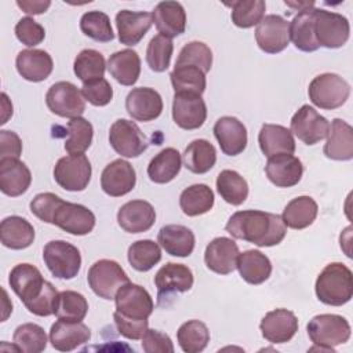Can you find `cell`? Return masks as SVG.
Here are the masks:
<instances>
[{
    "mask_svg": "<svg viewBox=\"0 0 353 353\" xmlns=\"http://www.w3.org/2000/svg\"><path fill=\"white\" fill-rule=\"evenodd\" d=\"M30 211L40 221L55 225L73 236L88 234L95 226V215L91 210L65 201L51 192L36 194L30 201Z\"/></svg>",
    "mask_w": 353,
    "mask_h": 353,
    "instance_id": "obj_1",
    "label": "cell"
},
{
    "mask_svg": "<svg viewBox=\"0 0 353 353\" xmlns=\"http://www.w3.org/2000/svg\"><path fill=\"white\" fill-rule=\"evenodd\" d=\"M225 229L232 237L252 243L258 247L277 245L287 233V226L281 215L259 210L234 212L229 218Z\"/></svg>",
    "mask_w": 353,
    "mask_h": 353,
    "instance_id": "obj_2",
    "label": "cell"
},
{
    "mask_svg": "<svg viewBox=\"0 0 353 353\" xmlns=\"http://www.w3.org/2000/svg\"><path fill=\"white\" fill-rule=\"evenodd\" d=\"M320 302L330 306H342L353 296L352 270L341 262L328 263L317 276L314 285Z\"/></svg>",
    "mask_w": 353,
    "mask_h": 353,
    "instance_id": "obj_3",
    "label": "cell"
},
{
    "mask_svg": "<svg viewBox=\"0 0 353 353\" xmlns=\"http://www.w3.org/2000/svg\"><path fill=\"white\" fill-rule=\"evenodd\" d=\"M306 330L314 350L334 353L335 346L347 342L350 338V325L339 314H317L307 323Z\"/></svg>",
    "mask_w": 353,
    "mask_h": 353,
    "instance_id": "obj_4",
    "label": "cell"
},
{
    "mask_svg": "<svg viewBox=\"0 0 353 353\" xmlns=\"http://www.w3.org/2000/svg\"><path fill=\"white\" fill-rule=\"evenodd\" d=\"M309 99L320 109L332 110L341 108L350 95L349 83L335 73L316 76L307 88Z\"/></svg>",
    "mask_w": 353,
    "mask_h": 353,
    "instance_id": "obj_5",
    "label": "cell"
},
{
    "mask_svg": "<svg viewBox=\"0 0 353 353\" xmlns=\"http://www.w3.org/2000/svg\"><path fill=\"white\" fill-rule=\"evenodd\" d=\"M313 32L320 47L339 48L350 34V25L346 17L324 8H314Z\"/></svg>",
    "mask_w": 353,
    "mask_h": 353,
    "instance_id": "obj_6",
    "label": "cell"
},
{
    "mask_svg": "<svg viewBox=\"0 0 353 353\" xmlns=\"http://www.w3.org/2000/svg\"><path fill=\"white\" fill-rule=\"evenodd\" d=\"M43 259L57 279L70 280L77 276L81 266V255L77 247L63 240L48 241L43 250Z\"/></svg>",
    "mask_w": 353,
    "mask_h": 353,
    "instance_id": "obj_7",
    "label": "cell"
},
{
    "mask_svg": "<svg viewBox=\"0 0 353 353\" xmlns=\"http://www.w3.org/2000/svg\"><path fill=\"white\" fill-rule=\"evenodd\" d=\"M87 281L99 298L114 299L120 287L130 283V279L116 261L99 259L88 269Z\"/></svg>",
    "mask_w": 353,
    "mask_h": 353,
    "instance_id": "obj_8",
    "label": "cell"
},
{
    "mask_svg": "<svg viewBox=\"0 0 353 353\" xmlns=\"http://www.w3.org/2000/svg\"><path fill=\"white\" fill-rule=\"evenodd\" d=\"M91 163L84 153L61 157L54 167V179L65 190L81 192L91 179Z\"/></svg>",
    "mask_w": 353,
    "mask_h": 353,
    "instance_id": "obj_9",
    "label": "cell"
},
{
    "mask_svg": "<svg viewBox=\"0 0 353 353\" xmlns=\"http://www.w3.org/2000/svg\"><path fill=\"white\" fill-rule=\"evenodd\" d=\"M46 103L48 109L59 117L76 119L85 110V99L81 91L70 81L52 84L46 94Z\"/></svg>",
    "mask_w": 353,
    "mask_h": 353,
    "instance_id": "obj_10",
    "label": "cell"
},
{
    "mask_svg": "<svg viewBox=\"0 0 353 353\" xmlns=\"http://www.w3.org/2000/svg\"><path fill=\"white\" fill-rule=\"evenodd\" d=\"M110 146L123 157H138L148 149V139L137 123L119 119L109 130Z\"/></svg>",
    "mask_w": 353,
    "mask_h": 353,
    "instance_id": "obj_11",
    "label": "cell"
},
{
    "mask_svg": "<svg viewBox=\"0 0 353 353\" xmlns=\"http://www.w3.org/2000/svg\"><path fill=\"white\" fill-rule=\"evenodd\" d=\"M116 312L134 320H146L154 309L150 294L141 285L127 283L117 291L114 296Z\"/></svg>",
    "mask_w": 353,
    "mask_h": 353,
    "instance_id": "obj_12",
    "label": "cell"
},
{
    "mask_svg": "<svg viewBox=\"0 0 353 353\" xmlns=\"http://www.w3.org/2000/svg\"><path fill=\"white\" fill-rule=\"evenodd\" d=\"M258 47L268 54H279L290 43V22L281 15L270 14L262 18L255 29Z\"/></svg>",
    "mask_w": 353,
    "mask_h": 353,
    "instance_id": "obj_13",
    "label": "cell"
},
{
    "mask_svg": "<svg viewBox=\"0 0 353 353\" xmlns=\"http://www.w3.org/2000/svg\"><path fill=\"white\" fill-rule=\"evenodd\" d=\"M328 130L330 121L309 105H302L291 119L290 131L306 145H314L324 139Z\"/></svg>",
    "mask_w": 353,
    "mask_h": 353,
    "instance_id": "obj_14",
    "label": "cell"
},
{
    "mask_svg": "<svg viewBox=\"0 0 353 353\" xmlns=\"http://www.w3.org/2000/svg\"><path fill=\"white\" fill-rule=\"evenodd\" d=\"M172 119L183 130L200 128L207 119V106L201 95L196 92H175Z\"/></svg>",
    "mask_w": 353,
    "mask_h": 353,
    "instance_id": "obj_15",
    "label": "cell"
},
{
    "mask_svg": "<svg viewBox=\"0 0 353 353\" xmlns=\"http://www.w3.org/2000/svg\"><path fill=\"white\" fill-rule=\"evenodd\" d=\"M137 183V174L134 167L123 160L117 159L109 163L101 174V188L112 197H121L130 193Z\"/></svg>",
    "mask_w": 353,
    "mask_h": 353,
    "instance_id": "obj_16",
    "label": "cell"
},
{
    "mask_svg": "<svg viewBox=\"0 0 353 353\" xmlns=\"http://www.w3.org/2000/svg\"><path fill=\"white\" fill-rule=\"evenodd\" d=\"M46 281L40 270L30 263L15 265L8 276L11 290L22 301L23 305L32 302L43 291Z\"/></svg>",
    "mask_w": 353,
    "mask_h": 353,
    "instance_id": "obj_17",
    "label": "cell"
},
{
    "mask_svg": "<svg viewBox=\"0 0 353 353\" xmlns=\"http://www.w3.org/2000/svg\"><path fill=\"white\" fill-rule=\"evenodd\" d=\"M259 330L268 342L285 343L291 341L296 334L298 319L291 310L274 309L263 316L259 324Z\"/></svg>",
    "mask_w": 353,
    "mask_h": 353,
    "instance_id": "obj_18",
    "label": "cell"
},
{
    "mask_svg": "<svg viewBox=\"0 0 353 353\" xmlns=\"http://www.w3.org/2000/svg\"><path fill=\"white\" fill-rule=\"evenodd\" d=\"M125 109L134 120L152 121L161 114L163 99L154 88L137 87L128 92Z\"/></svg>",
    "mask_w": 353,
    "mask_h": 353,
    "instance_id": "obj_19",
    "label": "cell"
},
{
    "mask_svg": "<svg viewBox=\"0 0 353 353\" xmlns=\"http://www.w3.org/2000/svg\"><path fill=\"white\" fill-rule=\"evenodd\" d=\"M156 221L153 205L145 200H131L117 211L119 226L127 233H142L149 230Z\"/></svg>",
    "mask_w": 353,
    "mask_h": 353,
    "instance_id": "obj_20",
    "label": "cell"
},
{
    "mask_svg": "<svg viewBox=\"0 0 353 353\" xmlns=\"http://www.w3.org/2000/svg\"><path fill=\"white\" fill-rule=\"evenodd\" d=\"M239 247L229 237H215L204 252V262L210 270L218 274H229L236 269Z\"/></svg>",
    "mask_w": 353,
    "mask_h": 353,
    "instance_id": "obj_21",
    "label": "cell"
},
{
    "mask_svg": "<svg viewBox=\"0 0 353 353\" xmlns=\"http://www.w3.org/2000/svg\"><path fill=\"white\" fill-rule=\"evenodd\" d=\"M154 284L157 287L159 298H167L174 292L189 291L193 285V273L183 263L168 262L157 270Z\"/></svg>",
    "mask_w": 353,
    "mask_h": 353,
    "instance_id": "obj_22",
    "label": "cell"
},
{
    "mask_svg": "<svg viewBox=\"0 0 353 353\" xmlns=\"http://www.w3.org/2000/svg\"><path fill=\"white\" fill-rule=\"evenodd\" d=\"M214 135L221 150L228 156H237L247 146V128L233 116L218 119L214 125Z\"/></svg>",
    "mask_w": 353,
    "mask_h": 353,
    "instance_id": "obj_23",
    "label": "cell"
},
{
    "mask_svg": "<svg viewBox=\"0 0 353 353\" xmlns=\"http://www.w3.org/2000/svg\"><path fill=\"white\" fill-rule=\"evenodd\" d=\"M265 172L268 179L277 188H291L301 181L303 165L298 157L283 153L268 157Z\"/></svg>",
    "mask_w": 353,
    "mask_h": 353,
    "instance_id": "obj_24",
    "label": "cell"
},
{
    "mask_svg": "<svg viewBox=\"0 0 353 353\" xmlns=\"http://www.w3.org/2000/svg\"><path fill=\"white\" fill-rule=\"evenodd\" d=\"M153 15L145 11L121 10L116 14L119 40L125 46H137L152 28Z\"/></svg>",
    "mask_w": 353,
    "mask_h": 353,
    "instance_id": "obj_25",
    "label": "cell"
},
{
    "mask_svg": "<svg viewBox=\"0 0 353 353\" xmlns=\"http://www.w3.org/2000/svg\"><path fill=\"white\" fill-rule=\"evenodd\" d=\"M91 338V330L81 321L58 320L51 325L50 342L59 352H70L87 343Z\"/></svg>",
    "mask_w": 353,
    "mask_h": 353,
    "instance_id": "obj_26",
    "label": "cell"
},
{
    "mask_svg": "<svg viewBox=\"0 0 353 353\" xmlns=\"http://www.w3.org/2000/svg\"><path fill=\"white\" fill-rule=\"evenodd\" d=\"M15 66L18 73L25 80L39 83L51 74L54 62L47 51L39 48H28L18 52Z\"/></svg>",
    "mask_w": 353,
    "mask_h": 353,
    "instance_id": "obj_27",
    "label": "cell"
},
{
    "mask_svg": "<svg viewBox=\"0 0 353 353\" xmlns=\"http://www.w3.org/2000/svg\"><path fill=\"white\" fill-rule=\"evenodd\" d=\"M32 182L30 170L19 159H0V190L10 196L23 194Z\"/></svg>",
    "mask_w": 353,
    "mask_h": 353,
    "instance_id": "obj_28",
    "label": "cell"
},
{
    "mask_svg": "<svg viewBox=\"0 0 353 353\" xmlns=\"http://www.w3.org/2000/svg\"><path fill=\"white\" fill-rule=\"evenodd\" d=\"M325 157L338 161L353 159V128L342 119H334L330 124L327 142L323 149Z\"/></svg>",
    "mask_w": 353,
    "mask_h": 353,
    "instance_id": "obj_29",
    "label": "cell"
},
{
    "mask_svg": "<svg viewBox=\"0 0 353 353\" xmlns=\"http://www.w3.org/2000/svg\"><path fill=\"white\" fill-rule=\"evenodd\" d=\"M152 15L160 34L170 39L182 34L186 29V12L178 1H160Z\"/></svg>",
    "mask_w": 353,
    "mask_h": 353,
    "instance_id": "obj_30",
    "label": "cell"
},
{
    "mask_svg": "<svg viewBox=\"0 0 353 353\" xmlns=\"http://www.w3.org/2000/svg\"><path fill=\"white\" fill-rule=\"evenodd\" d=\"M258 143L266 157L276 154H294L295 139L292 132L280 124H263L258 134Z\"/></svg>",
    "mask_w": 353,
    "mask_h": 353,
    "instance_id": "obj_31",
    "label": "cell"
},
{
    "mask_svg": "<svg viewBox=\"0 0 353 353\" xmlns=\"http://www.w3.org/2000/svg\"><path fill=\"white\" fill-rule=\"evenodd\" d=\"M159 245L172 256H189L194 250V234L183 225H165L157 234Z\"/></svg>",
    "mask_w": 353,
    "mask_h": 353,
    "instance_id": "obj_32",
    "label": "cell"
},
{
    "mask_svg": "<svg viewBox=\"0 0 353 353\" xmlns=\"http://www.w3.org/2000/svg\"><path fill=\"white\" fill-rule=\"evenodd\" d=\"M0 240L10 250H25L34 240V228L22 216H7L0 223Z\"/></svg>",
    "mask_w": 353,
    "mask_h": 353,
    "instance_id": "obj_33",
    "label": "cell"
},
{
    "mask_svg": "<svg viewBox=\"0 0 353 353\" xmlns=\"http://www.w3.org/2000/svg\"><path fill=\"white\" fill-rule=\"evenodd\" d=\"M236 269L244 281L258 285L270 277L272 263L259 250H247L239 254Z\"/></svg>",
    "mask_w": 353,
    "mask_h": 353,
    "instance_id": "obj_34",
    "label": "cell"
},
{
    "mask_svg": "<svg viewBox=\"0 0 353 353\" xmlns=\"http://www.w3.org/2000/svg\"><path fill=\"white\" fill-rule=\"evenodd\" d=\"M108 70L121 85H132L141 74V58L137 51L125 48L112 54L108 59Z\"/></svg>",
    "mask_w": 353,
    "mask_h": 353,
    "instance_id": "obj_35",
    "label": "cell"
},
{
    "mask_svg": "<svg viewBox=\"0 0 353 353\" xmlns=\"http://www.w3.org/2000/svg\"><path fill=\"white\" fill-rule=\"evenodd\" d=\"M319 212L317 203L310 196H298L292 199L283 211V222L287 228L301 230L310 226Z\"/></svg>",
    "mask_w": 353,
    "mask_h": 353,
    "instance_id": "obj_36",
    "label": "cell"
},
{
    "mask_svg": "<svg viewBox=\"0 0 353 353\" xmlns=\"http://www.w3.org/2000/svg\"><path fill=\"white\" fill-rule=\"evenodd\" d=\"M181 167V153L174 148H165L150 160L148 176L154 183H168L179 174Z\"/></svg>",
    "mask_w": 353,
    "mask_h": 353,
    "instance_id": "obj_37",
    "label": "cell"
},
{
    "mask_svg": "<svg viewBox=\"0 0 353 353\" xmlns=\"http://www.w3.org/2000/svg\"><path fill=\"white\" fill-rule=\"evenodd\" d=\"M314 7L299 11L290 22V40L303 52H313L320 48L313 32Z\"/></svg>",
    "mask_w": 353,
    "mask_h": 353,
    "instance_id": "obj_38",
    "label": "cell"
},
{
    "mask_svg": "<svg viewBox=\"0 0 353 353\" xmlns=\"http://www.w3.org/2000/svg\"><path fill=\"white\" fill-rule=\"evenodd\" d=\"M216 161V150L207 139L192 141L183 152V165L193 174L208 172Z\"/></svg>",
    "mask_w": 353,
    "mask_h": 353,
    "instance_id": "obj_39",
    "label": "cell"
},
{
    "mask_svg": "<svg viewBox=\"0 0 353 353\" xmlns=\"http://www.w3.org/2000/svg\"><path fill=\"white\" fill-rule=\"evenodd\" d=\"M214 192L205 183H196L182 190L179 207L188 216H197L208 212L214 205Z\"/></svg>",
    "mask_w": 353,
    "mask_h": 353,
    "instance_id": "obj_40",
    "label": "cell"
},
{
    "mask_svg": "<svg viewBox=\"0 0 353 353\" xmlns=\"http://www.w3.org/2000/svg\"><path fill=\"white\" fill-rule=\"evenodd\" d=\"M219 196L232 205H240L248 196L247 181L234 170H223L216 176Z\"/></svg>",
    "mask_w": 353,
    "mask_h": 353,
    "instance_id": "obj_41",
    "label": "cell"
},
{
    "mask_svg": "<svg viewBox=\"0 0 353 353\" xmlns=\"http://www.w3.org/2000/svg\"><path fill=\"white\" fill-rule=\"evenodd\" d=\"M88 312V302L83 294L72 290L58 292L54 305V314L58 320L81 321Z\"/></svg>",
    "mask_w": 353,
    "mask_h": 353,
    "instance_id": "obj_42",
    "label": "cell"
},
{
    "mask_svg": "<svg viewBox=\"0 0 353 353\" xmlns=\"http://www.w3.org/2000/svg\"><path fill=\"white\" fill-rule=\"evenodd\" d=\"M176 339L181 349L186 353H199L210 342V331L200 320H189L176 331Z\"/></svg>",
    "mask_w": 353,
    "mask_h": 353,
    "instance_id": "obj_43",
    "label": "cell"
},
{
    "mask_svg": "<svg viewBox=\"0 0 353 353\" xmlns=\"http://www.w3.org/2000/svg\"><path fill=\"white\" fill-rule=\"evenodd\" d=\"M170 79L175 92H196L201 95L207 85L205 73L190 65H175L170 73Z\"/></svg>",
    "mask_w": 353,
    "mask_h": 353,
    "instance_id": "obj_44",
    "label": "cell"
},
{
    "mask_svg": "<svg viewBox=\"0 0 353 353\" xmlns=\"http://www.w3.org/2000/svg\"><path fill=\"white\" fill-rule=\"evenodd\" d=\"M106 69V62L103 55L92 48L81 50L73 63L74 74L84 83L102 79Z\"/></svg>",
    "mask_w": 353,
    "mask_h": 353,
    "instance_id": "obj_45",
    "label": "cell"
},
{
    "mask_svg": "<svg viewBox=\"0 0 353 353\" xmlns=\"http://www.w3.org/2000/svg\"><path fill=\"white\" fill-rule=\"evenodd\" d=\"M127 258L135 270L148 272L160 262L161 250L153 240H138L128 247Z\"/></svg>",
    "mask_w": 353,
    "mask_h": 353,
    "instance_id": "obj_46",
    "label": "cell"
},
{
    "mask_svg": "<svg viewBox=\"0 0 353 353\" xmlns=\"http://www.w3.org/2000/svg\"><path fill=\"white\" fill-rule=\"evenodd\" d=\"M232 7V22L241 29L258 25L265 17L266 4L263 0H237L228 3Z\"/></svg>",
    "mask_w": 353,
    "mask_h": 353,
    "instance_id": "obj_47",
    "label": "cell"
},
{
    "mask_svg": "<svg viewBox=\"0 0 353 353\" xmlns=\"http://www.w3.org/2000/svg\"><path fill=\"white\" fill-rule=\"evenodd\" d=\"M68 134L69 138L65 142V150L69 154H81L91 146L94 128L87 119L80 116L68 121Z\"/></svg>",
    "mask_w": 353,
    "mask_h": 353,
    "instance_id": "obj_48",
    "label": "cell"
},
{
    "mask_svg": "<svg viewBox=\"0 0 353 353\" xmlns=\"http://www.w3.org/2000/svg\"><path fill=\"white\" fill-rule=\"evenodd\" d=\"M14 343L25 353H40L47 346V335L44 328L34 323H25L15 328L12 335Z\"/></svg>",
    "mask_w": 353,
    "mask_h": 353,
    "instance_id": "obj_49",
    "label": "cell"
},
{
    "mask_svg": "<svg viewBox=\"0 0 353 353\" xmlns=\"http://www.w3.org/2000/svg\"><path fill=\"white\" fill-rule=\"evenodd\" d=\"M80 29L90 39L108 43L114 39L109 17L102 11H88L80 18Z\"/></svg>",
    "mask_w": 353,
    "mask_h": 353,
    "instance_id": "obj_50",
    "label": "cell"
},
{
    "mask_svg": "<svg viewBox=\"0 0 353 353\" xmlns=\"http://www.w3.org/2000/svg\"><path fill=\"white\" fill-rule=\"evenodd\" d=\"M174 51L172 40L164 34H156L148 44L146 62L153 72H164L170 66Z\"/></svg>",
    "mask_w": 353,
    "mask_h": 353,
    "instance_id": "obj_51",
    "label": "cell"
},
{
    "mask_svg": "<svg viewBox=\"0 0 353 353\" xmlns=\"http://www.w3.org/2000/svg\"><path fill=\"white\" fill-rule=\"evenodd\" d=\"M175 65H190L201 69L204 73H208L212 65V51L203 41H190L179 51Z\"/></svg>",
    "mask_w": 353,
    "mask_h": 353,
    "instance_id": "obj_52",
    "label": "cell"
},
{
    "mask_svg": "<svg viewBox=\"0 0 353 353\" xmlns=\"http://www.w3.org/2000/svg\"><path fill=\"white\" fill-rule=\"evenodd\" d=\"M81 94L85 101L94 106H106L113 98V88L106 79H97L84 83L81 87Z\"/></svg>",
    "mask_w": 353,
    "mask_h": 353,
    "instance_id": "obj_53",
    "label": "cell"
},
{
    "mask_svg": "<svg viewBox=\"0 0 353 353\" xmlns=\"http://www.w3.org/2000/svg\"><path fill=\"white\" fill-rule=\"evenodd\" d=\"M15 36L22 44H25L28 47H34V46L40 44L44 40L46 30L33 18L25 17V18H21L17 22Z\"/></svg>",
    "mask_w": 353,
    "mask_h": 353,
    "instance_id": "obj_54",
    "label": "cell"
},
{
    "mask_svg": "<svg viewBox=\"0 0 353 353\" xmlns=\"http://www.w3.org/2000/svg\"><path fill=\"white\" fill-rule=\"evenodd\" d=\"M57 296H58L57 288L50 281H46V285L40 292V295L34 298L32 302L26 303L25 306L30 313L40 317H47L54 314V305H55Z\"/></svg>",
    "mask_w": 353,
    "mask_h": 353,
    "instance_id": "obj_55",
    "label": "cell"
},
{
    "mask_svg": "<svg viewBox=\"0 0 353 353\" xmlns=\"http://www.w3.org/2000/svg\"><path fill=\"white\" fill-rule=\"evenodd\" d=\"M114 324L120 335H123L127 339H142L143 334L148 330V319L146 320H134L121 316L119 312L113 313Z\"/></svg>",
    "mask_w": 353,
    "mask_h": 353,
    "instance_id": "obj_56",
    "label": "cell"
},
{
    "mask_svg": "<svg viewBox=\"0 0 353 353\" xmlns=\"http://www.w3.org/2000/svg\"><path fill=\"white\" fill-rule=\"evenodd\" d=\"M142 349L146 353H172L174 345L167 334L148 328L142 336Z\"/></svg>",
    "mask_w": 353,
    "mask_h": 353,
    "instance_id": "obj_57",
    "label": "cell"
},
{
    "mask_svg": "<svg viewBox=\"0 0 353 353\" xmlns=\"http://www.w3.org/2000/svg\"><path fill=\"white\" fill-rule=\"evenodd\" d=\"M22 153V141L14 131H0V159H19Z\"/></svg>",
    "mask_w": 353,
    "mask_h": 353,
    "instance_id": "obj_58",
    "label": "cell"
},
{
    "mask_svg": "<svg viewBox=\"0 0 353 353\" xmlns=\"http://www.w3.org/2000/svg\"><path fill=\"white\" fill-rule=\"evenodd\" d=\"M17 6L26 14H33V15H39L43 14L48 10V7L51 6L50 0H18Z\"/></svg>",
    "mask_w": 353,
    "mask_h": 353,
    "instance_id": "obj_59",
    "label": "cell"
},
{
    "mask_svg": "<svg viewBox=\"0 0 353 353\" xmlns=\"http://www.w3.org/2000/svg\"><path fill=\"white\" fill-rule=\"evenodd\" d=\"M1 105H3V119H1V124H4V123H7V120H8V117L10 116H12V105L11 106H6L7 105V94L6 92H3L1 94Z\"/></svg>",
    "mask_w": 353,
    "mask_h": 353,
    "instance_id": "obj_60",
    "label": "cell"
},
{
    "mask_svg": "<svg viewBox=\"0 0 353 353\" xmlns=\"http://www.w3.org/2000/svg\"><path fill=\"white\" fill-rule=\"evenodd\" d=\"M285 6L294 8V10H298V11H302V10H306V8H312L314 7V3L313 1H284Z\"/></svg>",
    "mask_w": 353,
    "mask_h": 353,
    "instance_id": "obj_61",
    "label": "cell"
}]
</instances>
